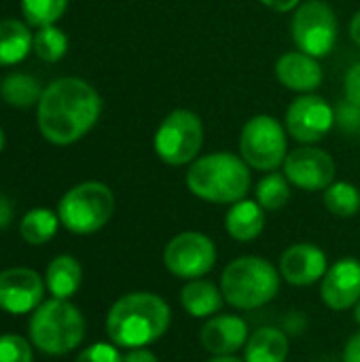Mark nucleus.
I'll list each match as a JSON object with an SVG mask.
<instances>
[{
    "mask_svg": "<svg viewBox=\"0 0 360 362\" xmlns=\"http://www.w3.org/2000/svg\"><path fill=\"white\" fill-rule=\"evenodd\" d=\"M282 174L289 182L301 191H325L335 182V159L312 144H303L291 151L282 163Z\"/></svg>",
    "mask_w": 360,
    "mask_h": 362,
    "instance_id": "nucleus-12",
    "label": "nucleus"
},
{
    "mask_svg": "<svg viewBox=\"0 0 360 362\" xmlns=\"http://www.w3.org/2000/svg\"><path fill=\"white\" fill-rule=\"evenodd\" d=\"M45 284L51 297L70 299L79 293L83 284V267L72 255H57L51 259L45 272Z\"/></svg>",
    "mask_w": 360,
    "mask_h": 362,
    "instance_id": "nucleus-20",
    "label": "nucleus"
},
{
    "mask_svg": "<svg viewBox=\"0 0 360 362\" xmlns=\"http://www.w3.org/2000/svg\"><path fill=\"white\" fill-rule=\"evenodd\" d=\"M59 225H62V221H59L57 212H53L49 208H32L19 221V235L30 246H42L55 238Z\"/></svg>",
    "mask_w": 360,
    "mask_h": 362,
    "instance_id": "nucleus-24",
    "label": "nucleus"
},
{
    "mask_svg": "<svg viewBox=\"0 0 360 362\" xmlns=\"http://www.w3.org/2000/svg\"><path fill=\"white\" fill-rule=\"evenodd\" d=\"M278 81L297 93H314L323 85V68L316 57L303 51H289L276 62Z\"/></svg>",
    "mask_w": 360,
    "mask_h": 362,
    "instance_id": "nucleus-17",
    "label": "nucleus"
},
{
    "mask_svg": "<svg viewBox=\"0 0 360 362\" xmlns=\"http://www.w3.org/2000/svg\"><path fill=\"white\" fill-rule=\"evenodd\" d=\"M344 362H360V331L348 339L344 348Z\"/></svg>",
    "mask_w": 360,
    "mask_h": 362,
    "instance_id": "nucleus-34",
    "label": "nucleus"
},
{
    "mask_svg": "<svg viewBox=\"0 0 360 362\" xmlns=\"http://www.w3.org/2000/svg\"><path fill=\"white\" fill-rule=\"evenodd\" d=\"M172 325L168 301L149 291H136L119 297L106 314V335L123 350L149 348L159 341Z\"/></svg>",
    "mask_w": 360,
    "mask_h": 362,
    "instance_id": "nucleus-2",
    "label": "nucleus"
},
{
    "mask_svg": "<svg viewBox=\"0 0 360 362\" xmlns=\"http://www.w3.org/2000/svg\"><path fill=\"white\" fill-rule=\"evenodd\" d=\"M289 155V132L286 127L269 117L257 115L248 119L240 132V157L250 170L276 172Z\"/></svg>",
    "mask_w": 360,
    "mask_h": 362,
    "instance_id": "nucleus-8",
    "label": "nucleus"
},
{
    "mask_svg": "<svg viewBox=\"0 0 360 362\" xmlns=\"http://www.w3.org/2000/svg\"><path fill=\"white\" fill-rule=\"evenodd\" d=\"M320 299L333 312L352 310L360 301V261L344 257L329 265L320 280Z\"/></svg>",
    "mask_w": 360,
    "mask_h": 362,
    "instance_id": "nucleus-15",
    "label": "nucleus"
},
{
    "mask_svg": "<svg viewBox=\"0 0 360 362\" xmlns=\"http://www.w3.org/2000/svg\"><path fill=\"white\" fill-rule=\"evenodd\" d=\"M32 341L21 335L4 333L0 335V362H34Z\"/></svg>",
    "mask_w": 360,
    "mask_h": 362,
    "instance_id": "nucleus-29",
    "label": "nucleus"
},
{
    "mask_svg": "<svg viewBox=\"0 0 360 362\" xmlns=\"http://www.w3.org/2000/svg\"><path fill=\"white\" fill-rule=\"evenodd\" d=\"M2 148H4V132L0 129V153H2Z\"/></svg>",
    "mask_w": 360,
    "mask_h": 362,
    "instance_id": "nucleus-40",
    "label": "nucleus"
},
{
    "mask_svg": "<svg viewBox=\"0 0 360 362\" xmlns=\"http://www.w3.org/2000/svg\"><path fill=\"white\" fill-rule=\"evenodd\" d=\"M74 362H123V354L112 341H98L83 348Z\"/></svg>",
    "mask_w": 360,
    "mask_h": 362,
    "instance_id": "nucleus-30",
    "label": "nucleus"
},
{
    "mask_svg": "<svg viewBox=\"0 0 360 362\" xmlns=\"http://www.w3.org/2000/svg\"><path fill=\"white\" fill-rule=\"evenodd\" d=\"M344 91H346V102L360 106V62L346 72Z\"/></svg>",
    "mask_w": 360,
    "mask_h": 362,
    "instance_id": "nucleus-31",
    "label": "nucleus"
},
{
    "mask_svg": "<svg viewBox=\"0 0 360 362\" xmlns=\"http://www.w3.org/2000/svg\"><path fill=\"white\" fill-rule=\"evenodd\" d=\"M327 269H329L327 252L312 242H299L289 246L278 263V272L282 280L297 288L320 282Z\"/></svg>",
    "mask_w": 360,
    "mask_h": 362,
    "instance_id": "nucleus-14",
    "label": "nucleus"
},
{
    "mask_svg": "<svg viewBox=\"0 0 360 362\" xmlns=\"http://www.w3.org/2000/svg\"><path fill=\"white\" fill-rule=\"evenodd\" d=\"M13 204H11V199L4 195V193H0V231L2 229H6L8 225H11V221H13Z\"/></svg>",
    "mask_w": 360,
    "mask_h": 362,
    "instance_id": "nucleus-35",
    "label": "nucleus"
},
{
    "mask_svg": "<svg viewBox=\"0 0 360 362\" xmlns=\"http://www.w3.org/2000/svg\"><path fill=\"white\" fill-rule=\"evenodd\" d=\"M66 8L68 0H21V15L25 23L34 28L55 25Z\"/></svg>",
    "mask_w": 360,
    "mask_h": 362,
    "instance_id": "nucleus-28",
    "label": "nucleus"
},
{
    "mask_svg": "<svg viewBox=\"0 0 360 362\" xmlns=\"http://www.w3.org/2000/svg\"><path fill=\"white\" fill-rule=\"evenodd\" d=\"M250 337L248 325L238 314H216L199 329V344L212 356H233Z\"/></svg>",
    "mask_w": 360,
    "mask_h": 362,
    "instance_id": "nucleus-16",
    "label": "nucleus"
},
{
    "mask_svg": "<svg viewBox=\"0 0 360 362\" xmlns=\"http://www.w3.org/2000/svg\"><path fill=\"white\" fill-rule=\"evenodd\" d=\"M206 362H244V358H238V356H212L210 361Z\"/></svg>",
    "mask_w": 360,
    "mask_h": 362,
    "instance_id": "nucleus-38",
    "label": "nucleus"
},
{
    "mask_svg": "<svg viewBox=\"0 0 360 362\" xmlns=\"http://www.w3.org/2000/svg\"><path fill=\"white\" fill-rule=\"evenodd\" d=\"M85 316L70 299H47L30 316V341L47 356L74 352L85 339Z\"/></svg>",
    "mask_w": 360,
    "mask_h": 362,
    "instance_id": "nucleus-5",
    "label": "nucleus"
},
{
    "mask_svg": "<svg viewBox=\"0 0 360 362\" xmlns=\"http://www.w3.org/2000/svg\"><path fill=\"white\" fill-rule=\"evenodd\" d=\"M261 4H265L267 8L276 13H289V11H295L301 4V0H261Z\"/></svg>",
    "mask_w": 360,
    "mask_h": 362,
    "instance_id": "nucleus-36",
    "label": "nucleus"
},
{
    "mask_svg": "<svg viewBox=\"0 0 360 362\" xmlns=\"http://www.w3.org/2000/svg\"><path fill=\"white\" fill-rule=\"evenodd\" d=\"M45 278L28 267L0 272V310L11 316L32 314L45 301Z\"/></svg>",
    "mask_w": 360,
    "mask_h": 362,
    "instance_id": "nucleus-13",
    "label": "nucleus"
},
{
    "mask_svg": "<svg viewBox=\"0 0 360 362\" xmlns=\"http://www.w3.org/2000/svg\"><path fill=\"white\" fill-rule=\"evenodd\" d=\"M180 305L191 318L208 320L216 314H221L225 305V297L219 284L197 278V280H187L180 288Z\"/></svg>",
    "mask_w": 360,
    "mask_h": 362,
    "instance_id": "nucleus-18",
    "label": "nucleus"
},
{
    "mask_svg": "<svg viewBox=\"0 0 360 362\" xmlns=\"http://www.w3.org/2000/svg\"><path fill=\"white\" fill-rule=\"evenodd\" d=\"M350 38L360 47V11L354 13V17L350 21Z\"/></svg>",
    "mask_w": 360,
    "mask_h": 362,
    "instance_id": "nucleus-37",
    "label": "nucleus"
},
{
    "mask_svg": "<svg viewBox=\"0 0 360 362\" xmlns=\"http://www.w3.org/2000/svg\"><path fill=\"white\" fill-rule=\"evenodd\" d=\"M335 121H339V125H344L346 129H360V106L346 102V106L337 110Z\"/></svg>",
    "mask_w": 360,
    "mask_h": 362,
    "instance_id": "nucleus-32",
    "label": "nucleus"
},
{
    "mask_svg": "<svg viewBox=\"0 0 360 362\" xmlns=\"http://www.w3.org/2000/svg\"><path fill=\"white\" fill-rule=\"evenodd\" d=\"M123 362H159V356L149 348H134L123 354Z\"/></svg>",
    "mask_w": 360,
    "mask_h": 362,
    "instance_id": "nucleus-33",
    "label": "nucleus"
},
{
    "mask_svg": "<svg viewBox=\"0 0 360 362\" xmlns=\"http://www.w3.org/2000/svg\"><path fill=\"white\" fill-rule=\"evenodd\" d=\"M255 195H257L259 206L265 212L282 210L289 204V199H291V182L280 172H267V176H263L257 182Z\"/></svg>",
    "mask_w": 360,
    "mask_h": 362,
    "instance_id": "nucleus-26",
    "label": "nucleus"
},
{
    "mask_svg": "<svg viewBox=\"0 0 360 362\" xmlns=\"http://www.w3.org/2000/svg\"><path fill=\"white\" fill-rule=\"evenodd\" d=\"M337 15L325 0H303L291 19V36L299 51L320 59L337 45Z\"/></svg>",
    "mask_w": 360,
    "mask_h": 362,
    "instance_id": "nucleus-9",
    "label": "nucleus"
},
{
    "mask_svg": "<svg viewBox=\"0 0 360 362\" xmlns=\"http://www.w3.org/2000/svg\"><path fill=\"white\" fill-rule=\"evenodd\" d=\"M352 310H354V322L360 327V301L354 305V308H352Z\"/></svg>",
    "mask_w": 360,
    "mask_h": 362,
    "instance_id": "nucleus-39",
    "label": "nucleus"
},
{
    "mask_svg": "<svg viewBox=\"0 0 360 362\" xmlns=\"http://www.w3.org/2000/svg\"><path fill=\"white\" fill-rule=\"evenodd\" d=\"M42 91L40 83L23 72H11L0 81V98L13 108L38 106Z\"/></svg>",
    "mask_w": 360,
    "mask_h": 362,
    "instance_id": "nucleus-23",
    "label": "nucleus"
},
{
    "mask_svg": "<svg viewBox=\"0 0 360 362\" xmlns=\"http://www.w3.org/2000/svg\"><path fill=\"white\" fill-rule=\"evenodd\" d=\"M100 112L102 98L93 85L76 76H64L42 91L36 106V123L45 140L68 146L91 132Z\"/></svg>",
    "mask_w": 360,
    "mask_h": 362,
    "instance_id": "nucleus-1",
    "label": "nucleus"
},
{
    "mask_svg": "<svg viewBox=\"0 0 360 362\" xmlns=\"http://www.w3.org/2000/svg\"><path fill=\"white\" fill-rule=\"evenodd\" d=\"M289 337L272 327H263L250 333L244 346V362H286Z\"/></svg>",
    "mask_w": 360,
    "mask_h": 362,
    "instance_id": "nucleus-21",
    "label": "nucleus"
},
{
    "mask_svg": "<svg viewBox=\"0 0 360 362\" xmlns=\"http://www.w3.org/2000/svg\"><path fill=\"white\" fill-rule=\"evenodd\" d=\"M185 182L197 199L219 206H231L248 195L252 176L248 163L240 155L216 151L197 157L189 165Z\"/></svg>",
    "mask_w": 360,
    "mask_h": 362,
    "instance_id": "nucleus-3",
    "label": "nucleus"
},
{
    "mask_svg": "<svg viewBox=\"0 0 360 362\" xmlns=\"http://www.w3.org/2000/svg\"><path fill=\"white\" fill-rule=\"evenodd\" d=\"M34 36L19 19L0 21V66H13L28 57Z\"/></svg>",
    "mask_w": 360,
    "mask_h": 362,
    "instance_id": "nucleus-22",
    "label": "nucleus"
},
{
    "mask_svg": "<svg viewBox=\"0 0 360 362\" xmlns=\"http://www.w3.org/2000/svg\"><path fill=\"white\" fill-rule=\"evenodd\" d=\"M282 276L272 261L255 255L238 257L221 274V291L225 303L233 310L252 312L272 303L280 291Z\"/></svg>",
    "mask_w": 360,
    "mask_h": 362,
    "instance_id": "nucleus-4",
    "label": "nucleus"
},
{
    "mask_svg": "<svg viewBox=\"0 0 360 362\" xmlns=\"http://www.w3.org/2000/svg\"><path fill=\"white\" fill-rule=\"evenodd\" d=\"M115 214V195L108 185L87 180L70 191L57 204V216L74 235L98 233Z\"/></svg>",
    "mask_w": 360,
    "mask_h": 362,
    "instance_id": "nucleus-6",
    "label": "nucleus"
},
{
    "mask_svg": "<svg viewBox=\"0 0 360 362\" xmlns=\"http://www.w3.org/2000/svg\"><path fill=\"white\" fill-rule=\"evenodd\" d=\"M225 229L236 242H255L265 229V210L257 199H240L225 214Z\"/></svg>",
    "mask_w": 360,
    "mask_h": 362,
    "instance_id": "nucleus-19",
    "label": "nucleus"
},
{
    "mask_svg": "<svg viewBox=\"0 0 360 362\" xmlns=\"http://www.w3.org/2000/svg\"><path fill=\"white\" fill-rule=\"evenodd\" d=\"M325 208L339 218H350L359 214L360 210V191L356 185L348 180H335L325 189Z\"/></svg>",
    "mask_w": 360,
    "mask_h": 362,
    "instance_id": "nucleus-25",
    "label": "nucleus"
},
{
    "mask_svg": "<svg viewBox=\"0 0 360 362\" xmlns=\"http://www.w3.org/2000/svg\"><path fill=\"white\" fill-rule=\"evenodd\" d=\"M153 146L157 157L172 168L193 163L204 146V123L187 108H176L159 123Z\"/></svg>",
    "mask_w": 360,
    "mask_h": 362,
    "instance_id": "nucleus-7",
    "label": "nucleus"
},
{
    "mask_svg": "<svg viewBox=\"0 0 360 362\" xmlns=\"http://www.w3.org/2000/svg\"><path fill=\"white\" fill-rule=\"evenodd\" d=\"M335 125L333 106L314 93H301L291 102L284 115V127L289 136L301 144L320 142Z\"/></svg>",
    "mask_w": 360,
    "mask_h": 362,
    "instance_id": "nucleus-11",
    "label": "nucleus"
},
{
    "mask_svg": "<svg viewBox=\"0 0 360 362\" xmlns=\"http://www.w3.org/2000/svg\"><path fill=\"white\" fill-rule=\"evenodd\" d=\"M34 53L49 64L59 62L66 51H68V36L62 28L57 25H45L38 28V32L34 34V42H32Z\"/></svg>",
    "mask_w": 360,
    "mask_h": 362,
    "instance_id": "nucleus-27",
    "label": "nucleus"
},
{
    "mask_svg": "<svg viewBox=\"0 0 360 362\" xmlns=\"http://www.w3.org/2000/svg\"><path fill=\"white\" fill-rule=\"evenodd\" d=\"M216 244L202 231L176 233L163 248V267L180 280L206 278L216 263Z\"/></svg>",
    "mask_w": 360,
    "mask_h": 362,
    "instance_id": "nucleus-10",
    "label": "nucleus"
}]
</instances>
